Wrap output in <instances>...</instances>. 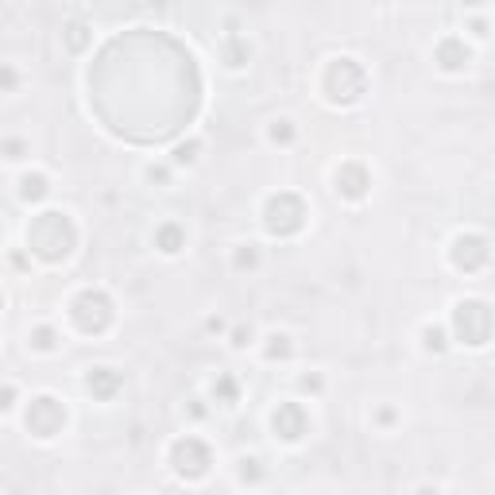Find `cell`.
I'll list each match as a JSON object with an SVG mask.
<instances>
[{"mask_svg":"<svg viewBox=\"0 0 495 495\" xmlns=\"http://www.w3.org/2000/svg\"><path fill=\"white\" fill-rule=\"evenodd\" d=\"M271 426H275V434H282L287 441H298V437L306 434V410H302L298 402H279L271 414Z\"/></svg>","mask_w":495,"mask_h":495,"instance_id":"1","label":"cell"},{"mask_svg":"<svg viewBox=\"0 0 495 495\" xmlns=\"http://www.w3.org/2000/svg\"><path fill=\"white\" fill-rule=\"evenodd\" d=\"M86 387L93 391L97 398H113V391L120 387V376L113 368H89V376H86Z\"/></svg>","mask_w":495,"mask_h":495,"instance_id":"2","label":"cell"},{"mask_svg":"<svg viewBox=\"0 0 495 495\" xmlns=\"http://www.w3.org/2000/svg\"><path fill=\"white\" fill-rule=\"evenodd\" d=\"M155 244H159V252L163 255H178L186 248V233L178 229V224H163L155 233Z\"/></svg>","mask_w":495,"mask_h":495,"instance_id":"3","label":"cell"},{"mask_svg":"<svg viewBox=\"0 0 495 495\" xmlns=\"http://www.w3.org/2000/svg\"><path fill=\"white\" fill-rule=\"evenodd\" d=\"M456 47H460V39H456V35H449V39L437 47V59H441V66H445V70L468 66V50H460V55H456Z\"/></svg>","mask_w":495,"mask_h":495,"instance_id":"4","label":"cell"},{"mask_svg":"<svg viewBox=\"0 0 495 495\" xmlns=\"http://www.w3.org/2000/svg\"><path fill=\"white\" fill-rule=\"evenodd\" d=\"M267 139H271V144H291V139H294V120H291V117L271 120V128H267Z\"/></svg>","mask_w":495,"mask_h":495,"instance_id":"5","label":"cell"},{"mask_svg":"<svg viewBox=\"0 0 495 495\" xmlns=\"http://www.w3.org/2000/svg\"><path fill=\"white\" fill-rule=\"evenodd\" d=\"M20 186H23L20 194L28 197V202H31V197L39 202V197H43V194H47V190H50V186H47V178H43V175H23V178H20Z\"/></svg>","mask_w":495,"mask_h":495,"instance_id":"6","label":"cell"},{"mask_svg":"<svg viewBox=\"0 0 495 495\" xmlns=\"http://www.w3.org/2000/svg\"><path fill=\"white\" fill-rule=\"evenodd\" d=\"M422 349H426V352H445V349H449L445 333L434 329V325H426V329H422Z\"/></svg>","mask_w":495,"mask_h":495,"instance_id":"7","label":"cell"},{"mask_svg":"<svg viewBox=\"0 0 495 495\" xmlns=\"http://www.w3.org/2000/svg\"><path fill=\"white\" fill-rule=\"evenodd\" d=\"M260 263V252H255V244H236V267H255Z\"/></svg>","mask_w":495,"mask_h":495,"instance_id":"8","label":"cell"},{"mask_svg":"<svg viewBox=\"0 0 495 495\" xmlns=\"http://www.w3.org/2000/svg\"><path fill=\"white\" fill-rule=\"evenodd\" d=\"M229 344H233L236 352H240V349H248V344H252V329H244V325H236V329H233V337H229Z\"/></svg>","mask_w":495,"mask_h":495,"instance_id":"9","label":"cell"},{"mask_svg":"<svg viewBox=\"0 0 495 495\" xmlns=\"http://www.w3.org/2000/svg\"><path fill=\"white\" fill-rule=\"evenodd\" d=\"M16 81H20V74H16L12 66H4V62H0V89L8 93V89H16Z\"/></svg>","mask_w":495,"mask_h":495,"instance_id":"10","label":"cell"},{"mask_svg":"<svg viewBox=\"0 0 495 495\" xmlns=\"http://www.w3.org/2000/svg\"><path fill=\"white\" fill-rule=\"evenodd\" d=\"M4 151H8L4 159H23V151H28V147H23V144H4Z\"/></svg>","mask_w":495,"mask_h":495,"instance_id":"11","label":"cell"},{"mask_svg":"<svg viewBox=\"0 0 495 495\" xmlns=\"http://www.w3.org/2000/svg\"><path fill=\"white\" fill-rule=\"evenodd\" d=\"M12 395H16L12 387H4V391H0V410H12Z\"/></svg>","mask_w":495,"mask_h":495,"instance_id":"12","label":"cell"},{"mask_svg":"<svg viewBox=\"0 0 495 495\" xmlns=\"http://www.w3.org/2000/svg\"><path fill=\"white\" fill-rule=\"evenodd\" d=\"M418 495H441V492H437V487H429V484H422V487H418Z\"/></svg>","mask_w":495,"mask_h":495,"instance_id":"13","label":"cell"},{"mask_svg":"<svg viewBox=\"0 0 495 495\" xmlns=\"http://www.w3.org/2000/svg\"><path fill=\"white\" fill-rule=\"evenodd\" d=\"M0 306H4V294H0Z\"/></svg>","mask_w":495,"mask_h":495,"instance_id":"14","label":"cell"}]
</instances>
